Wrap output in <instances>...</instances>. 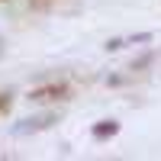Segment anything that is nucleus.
Returning a JSON list of instances; mask_svg holds the SVG:
<instances>
[{
    "instance_id": "nucleus-1",
    "label": "nucleus",
    "mask_w": 161,
    "mask_h": 161,
    "mask_svg": "<svg viewBox=\"0 0 161 161\" xmlns=\"http://www.w3.org/2000/svg\"><path fill=\"white\" fill-rule=\"evenodd\" d=\"M68 97V87L64 84H48V87H36L32 93H29V100H36V103H48V100H64Z\"/></svg>"
},
{
    "instance_id": "nucleus-2",
    "label": "nucleus",
    "mask_w": 161,
    "mask_h": 161,
    "mask_svg": "<svg viewBox=\"0 0 161 161\" xmlns=\"http://www.w3.org/2000/svg\"><path fill=\"white\" fill-rule=\"evenodd\" d=\"M52 123H55V116L45 113V116H36V119H23V126H16V132L26 136V132H36V129H48Z\"/></svg>"
},
{
    "instance_id": "nucleus-3",
    "label": "nucleus",
    "mask_w": 161,
    "mask_h": 161,
    "mask_svg": "<svg viewBox=\"0 0 161 161\" xmlns=\"http://www.w3.org/2000/svg\"><path fill=\"white\" fill-rule=\"evenodd\" d=\"M116 132H119V123H116V119H100V123L93 126V139L103 142V139H113Z\"/></svg>"
},
{
    "instance_id": "nucleus-4",
    "label": "nucleus",
    "mask_w": 161,
    "mask_h": 161,
    "mask_svg": "<svg viewBox=\"0 0 161 161\" xmlns=\"http://www.w3.org/2000/svg\"><path fill=\"white\" fill-rule=\"evenodd\" d=\"M10 103H13L10 93H0V113H7V110H10Z\"/></svg>"
},
{
    "instance_id": "nucleus-5",
    "label": "nucleus",
    "mask_w": 161,
    "mask_h": 161,
    "mask_svg": "<svg viewBox=\"0 0 161 161\" xmlns=\"http://www.w3.org/2000/svg\"><path fill=\"white\" fill-rule=\"evenodd\" d=\"M3 52H7V45H3V39H0V58H3Z\"/></svg>"
}]
</instances>
